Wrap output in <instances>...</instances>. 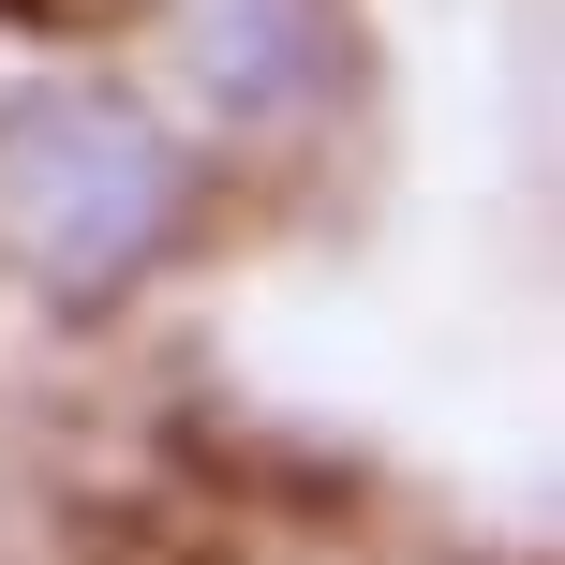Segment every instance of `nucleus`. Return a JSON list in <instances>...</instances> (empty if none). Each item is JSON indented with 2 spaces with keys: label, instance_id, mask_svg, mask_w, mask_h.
Segmentation results:
<instances>
[{
  "label": "nucleus",
  "instance_id": "1",
  "mask_svg": "<svg viewBox=\"0 0 565 565\" xmlns=\"http://www.w3.org/2000/svg\"><path fill=\"white\" fill-rule=\"evenodd\" d=\"M179 238V149L149 105L89 75H30L0 89V254L45 298H105Z\"/></svg>",
  "mask_w": 565,
  "mask_h": 565
},
{
  "label": "nucleus",
  "instance_id": "2",
  "mask_svg": "<svg viewBox=\"0 0 565 565\" xmlns=\"http://www.w3.org/2000/svg\"><path fill=\"white\" fill-rule=\"evenodd\" d=\"M164 75L224 135H282L342 75V0H164Z\"/></svg>",
  "mask_w": 565,
  "mask_h": 565
}]
</instances>
